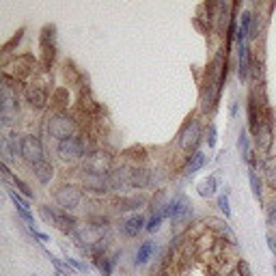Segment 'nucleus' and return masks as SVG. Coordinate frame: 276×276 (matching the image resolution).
<instances>
[{
  "mask_svg": "<svg viewBox=\"0 0 276 276\" xmlns=\"http://www.w3.org/2000/svg\"><path fill=\"white\" fill-rule=\"evenodd\" d=\"M250 69H253V65H250V48L248 43H242L240 45V69H238L240 80H246Z\"/></svg>",
  "mask_w": 276,
  "mask_h": 276,
  "instance_id": "4468645a",
  "label": "nucleus"
},
{
  "mask_svg": "<svg viewBox=\"0 0 276 276\" xmlns=\"http://www.w3.org/2000/svg\"><path fill=\"white\" fill-rule=\"evenodd\" d=\"M267 222L276 226V205H270V207H267Z\"/></svg>",
  "mask_w": 276,
  "mask_h": 276,
  "instance_id": "72a5a7b5",
  "label": "nucleus"
},
{
  "mask_svg": "<svg viewBox=\"0 0 276 276\" xmlns=\"http://www.w3.org/2000/svg\"><path fill=\"white\" fill-rule=\"evenodd\" d=\"M127 179L132 186H138V188H145L149 183V173L145 168H134L132 173H127Z\"/></svg>",
  "mask_w": 276,
  "mask_h": 276,
  "instance_id": "6ab92c4d",
  "label": "nucleus"
},
{
  "mask_svg": "<svg viewBox=\"0 0 276 276\" xmlns=\"http://www.w3.org/2000/svg\"><path fill=\"white\" fill-rule=\"evenodd\" d=\"M162 220H164V216H162V214H153V216H151V220L147 222V231H149V233H156V231L160 229Z\"/></svg>",
  "mask_w": 276,
  "mask_h": 276,
  "instance_id": "c85d7f7f",
  "label": "nucleus"
},
{
  "mask_svg": "<svg viewBox=\"0 0 276 276\" xmlns=\"http://www.w3.org/2000/svg\"><path fill=\"white\" fill-rule=\"evenodd\" d=\"M48 132L56 141H65V138L76 136V123L67 112H54V115L48 119Z\"/></svg>",
  "mask_w": 276,
  "mask_h": 276,
  "instance_id": "f257e3e1",
  "label": "nucleus"
},
{
  "mask_svg": "<svg viewBox=\"0 0 276 276\" xmlns=\"http://www.w3.org/2000/svg\"><path fill=\"white\" fill-rule=\"evenodd\" d=\"M11 181L15 183V188H18V190H20V192L24 194V197H28V199H32V190H30V186H28L26 181H22V179H20V177H18V175H13V177H11Z\"/></svg>",
  "mask_w": 276,
  "mask_h": 276,
  "instance_id": "393cba45",
  "label": "nucleus"
},
{
  "mask_svg": "<svg viewBox=\"0 0 276 276\" xmlns=\"http://www.w3.org/2000/svg\"><path fill=\"white\" fill-rule=\"evenodd\" d=\"M143 229H147V226H145V218H143L141 214L129 216L127 220L121 224V233H123L125 238H136V235L141 233Z\"/></svg>",
  "mask_w": 276,
  "mask_h": 276,
  "instance_id": "6e6552de",
  "label": "nucleus"
},
{
  "mask_svg": "<svg viewBox=\"0 0 276 276\" xmlns=\"http://www.w3.org/2000/svg\"><path fill=\"white\" fill-rule=\"evenodd\" d=\"M141 205H145V199H141V197H132V199L119 201V209H136Z\"/></svg>",
  "mask_w": 276,
  "mask_h": 276,
  "instance_id": "5701e85b",
  "label": "nucleus"
},
{
  "mask_svg": "<svg viewBox=\"0 0 276 276\" xmlns=\"http://www.w3.org/2000/svg\"><path fill=\"white\" fill-rule=\"evenodd\" d=\"M248 179H250V188H253L255 199L261 201V197H263V183H261V177H259L257 168H250L248 170Z\"/></svg>",
  "mask_w": 276,
  "mask_h": 276,
  "instance_id": "aec40b11",
  "label": "nucleus"
},
{
  "mask_svg": "<svg viewBox=\"0 0 276 276\" xmlns=\"http://www.w3.org/2000/svg\"><path fill=\"white\" fill-rule=\"evenodd\" d=\"M156 253V242H151V240H147V242H143L141 246H138V250H136V259H134V263L136 265H145L151 259V255Z\"/></svg>",
  "mask_w": 276,
  "mask_h": 276,
  "instance_id": "2eb2a0df",
  "label": "nucleus"
},
{
  "mask_svg": "<svg viewBox=\"0 0 276 276\" xmlns=\"http://www.w3.org/2000/svg\"><path fill=\"white\" fill-rule=\"evenodd\" d=\"M117 259H119V253H115L112 257H95V265L100 267V272L102 276H110L112 270H115V265H117Z\"/></svg>",
  "mask_w": 276,
  "mask_h": 276,
  "instance_id": "dca6fc26",
  "label": "nucleus"
},
{
  "mask_svg": "<svg viewBox=\"0 0 276 276\" xmlns=\"http://www.w3.org/2000/svg\"><path fill=\"white\" fill-rule=\"evenodd\" d=\"M39 214H41V218L48 222V224H54V220H56V214L59 212H54L52 207H48V205H43V207H39Z\"/></svg>",
  "mask_w": 276,
  "mask_h": 276,
  "instance_id": "cd10ccee",
  "label": "nucleus"
},
{
  "mask_svg": "<svg viewBox=\"0 0 276 276\" xmlns=\"http://www.w3.org/2000/svg\"><path fill=\"white\" fill-rule=\"evenodd\" d=\"M67 263L74 267V270H78V272H88V265L86 263H80L78 259H74V257H67Z\"/></svg>",
  "mask_w": 276,
  "mask_h": 276,
  "instance_id": "2f4dec72",
  "label": "nucleus"
},
{
  "mask_svg": "<svg viewBox=\"0 0 276 276\" xmlns=\"http://www.w3.org/2000/svg\"><path fill=\"white\" fill-rule=\"evenodd\" d=\"M84 190H91V192H97V194H104L112 190V183H110V177L104 175L102 170H86L84 175Z\"/></svg>",
  "mask_w": 276,
  "mask_h": 276,
  "instance_id": "0eeeda50",
  "label": "nucleus"
},
{
  "mask_svg": "<svg viewBox=\"0 0 276 276\" xmlns=\"http://www.w3.org/2000/svg\"><path fill=\"white\" fill-rule=\"evenodd\" d=\"M28 233H30L35 240L41 242V244H45V242H50V235H48V233H41V231H37V229H28Z\"/></svg>",
  "mask_w": 276,
  "mask_h": 276,
  "instance_id": "473e14b6",
  "label": "nucleus"
},
{
  "mask_svg": "<svg viewBox=\"0 0 276 276\" xmlns=\"http://www.w3.org/2000/svg\"><path fill=\"white\" fill-rule=\"evenodd\" d=\"M207 164V156L203 151H194L192 156H190V160H188V164H186V168H183V175L186 177H192L197 170H201L203 166Z\"/></svg>",
  "mask_w": 276,
  "mask_h": 276,
  "instance_id": "f8f14e48",
  "label": "nucleus"
},
{
  "mask_svg": "<svg viewBox=\"0 0 276 276\" xmlns=\"http://www.w3.org/2000/svg\"><path fill=\"white\" fill-rule=\"evenodd\" d=\"M274 274H276V263H274Z\"/></svg>",
  "mask_w": 276,
  "mask_h": 276,
  "instance_id": "f704fd0d",
  "label": "nucleus"
},
{
  "mask_svg": "<svg viewBox=\"0 0 276 276\" xmlns=\"http://www.w3.org/2000/svg\"><path fill=\"white\" fill-rule=\"evenodd\" d=\"M54 226L56 229H61L63 233H76V220L69 214H56Z\"/></svg>",
  "mask_w": 276,
  "mask_h": 276,
  "instance_id": "a211bd4d",
  "label": "nucleus"
},
{
  "mask_svg": "<svg viewBox=\"0 0 276 276\" xmlns=\"http://www.w3.org/2000/svg\"><path fill=\"white\" fill-rule=\"evenodd\" d=\"M255 143H257V147L261 151H267L272 147V123L259 125L257 134H255Z\"/></svg>",
  "mask_w": 276,
  "mask_h": 276,
  "instance_id": "9b49d317",
  "label": "nucleus"
},
{
  "mask_svg": "<svg viewBox=\"0 0 276 276\" xmlns=\"http://www.w3.org/2000/svg\"><path fill=\"white\" fill-rule=\"evenodd\" d=\"M26 97H28V102L32 104V106H37V108H43L45 104H48V91L41 86V84H32L26 88Z\"/></svg>",
  "mask_w": 276,
  "mask_h": 276,
  "instance_id": "9d476101",
  "label": "nucleus"
},
{
  "mask_svg": "<svg viewBox=\"0 0 276 276\" xmlns=\"http://www.w3.org/2000/svg\"><path fill=\"white\" fill-rule=\"evenodd\" d=\"M265 179L270 183V188L276 190V166H272V164L265 166Z\"/></svg>",
  "mask_w": 276,
  "mask_h": 276,
  "instance_id": "c756f323",
  "label": "nucleus"
},
{
  "mask_svg": "<svg viewBox=\"0 0 276 276\" xmlns=\"http://www.w3.org/2000/svg\"><path fill=\"white\" fill-rule=\"evenodd\" d=\"M218 209L224 214V218H231V207H229V194H220L218 197Z\"/></svg>",
  "mask_w": 276,
  "mask_h": 276,
  "instance_id": "a878e982",
  "label": "nucleus"
},
{
  "mask_svg": "<svg viewBox=\"0 0 276 276\" xmlns=\"http://www.w3.org/2000/svg\"><path fill=\"white\" fill-rule=\"evenodd\" d=\"M199 143H201V125L197 119H190L179 134V147L181 151H194L199 147Z\"/></svg>",
  "mask_w": 276,
  "mask_h": 276,
  "instance_id": "39448f33",
  "label": "nucleus"
},
{
  "mask_svg": "<svg viewBox=\"0 0 276 276\" xmlns=\"http://www.w3.org/2000/svg\"><path fill=\"white\" fill-rule=\"evenodd\" d=\"M212 224H216L218 229H220V231L226 235V240H229V242H233V244H235V242H238V238H235V233L229 229V224H226L224 220H212Z\"/></svg>",
  "mask_w": 276,
  "mask_h": 276,
  "instance_id": "bb28decb",
  "label": "nucleus"
},
{
  "mask_svg": "<svg viewBox=\"0 0 276 276\" xmlns=\"http://www.w3.org/2000/svg\"><path fill=\"white\" fill-rule=\"evenodd\" d=\"M35 276H37V274H35Z\"/></svg>",
  "mask_w": 276,
  "mask_h": 276,
  "instance_id": "c9c22d12",
  "label": "nucleus"
},
{
  "mask_svg": "<svg viewBox=\"0 0 276 276\" xmlns=\"http://www.w3.org/2000/svg\"><path fill=\"white\" fill-rule=\"evenodd\" d=\"M238 149L242 153V158L248 162L250 160V138H248V132L244 127L240 129V136H238Z\"/></svg>",
  "mask_w": 276,
  "mask_h": 276,
  "instance_id": "412c9836",
  "label": "nucleus"
},
{
  "mask_svg": "<svg viewBox=\"0 0 276 276\" xmlns=\"http://www.w3.org/2000/svg\"><path fill=\"white\" fill-rule=\"evenodd\" d=\"M238 274L240 276H253V270H250L248 261H244V259H240L238 261Z\"/></svg>",
  "mask_w": 276,
  "mask_h": 276,
  "instance_id": "7c9ffc66",
  "label": "nucleus"
},
{
  "mask_svg": "<svg viewBox=\"0 0 276 276\" xmlns=\"http://www.w3.org/2000/svg\"><path fill=\"white\" fill-rule=\"evenodd\" d=\"M250 24H253V13L250 11H242V20H240V26H238V43H246V39L250 37Z\"/></svg>",
  "mask_w": 276,
  "mask_h": 276,
  "instance_id": "ddd939ff",
  "label": "nucleus"
},
{
  "mask_svg": "<svg viewBox=\"0 0 276 276\" xmlns=\"http://www.w3.org/2000/svg\"><path fill=\"white\" fill-rule=\"evenodd\" d=\"M84 151H86V145L80 136H71V138H65V141H59V147H56V153H59L61 160H65V162L82 160Z\"/></svg>",
  "mask_w": 276,
  "mask_h": 276,
  "instance_id": "f03ea898",
  "label": "nucleus"
},
{
  "mask_svg": "<svg viewBox=\"0 0 276 276\" xmlns=\"http://www.w3.org/2000/svg\"><path fill=\"white\" fill-rule=\"evenodd\" d=\"M257 102H255V97H250L248 100V123H250V129L257 134V129H259V125H257Z\"/></svg>",
  "mask_w": 276,
  "mask_h": 276,
  "instance_id": "4be33fe9",
  "label": "nucleus"
},
{
  "mask_svg": "<svg viewBox=\"0 0 276 276\" xmlns=\"http://www.w3.org/2000/svg\"><path fill=\"white\" fill-rule=\"evenodd\" d=\"M197 190L201 197H214L216 190H218V177L216 175H209L207 179H203L199 186H197Z\"/></svg>",
  "mask_w": 276,
  "mask_h": 276,
  "instance_id": "f3484780",
  "label": "nucleus"
},
{
  "mask_svg": "<svg viewBox=\"0 0 276 276\" xmlns=\"http://www.w3.org/2000/svg\"><path fill=\"white\" fill-rule=\"evenodd\" d=\"M20 158H24L30 164L35 162H41L43 160V145L37 136H22V151H20Z\"/></svg>",
  "mask_w": 276,
  "mask_h": 276,
  "instance_id": "423d86ee",
  "label": "nucleus"
},
{
  "mask_svg": "<svg viewBox=\"0 0 276 276\" xmlns=\"http://www.w3.org/2000/svg\"><path fill=\"white\" fill-rule=\"evenodd\" d=\"M205 141H207V147H209V149L216 147V143H218V129H216V123H209V125H207Z\"/></svg>",
  "mask_w": 276,
  "mask_h": 276,
  "instance_id": "b1692460",
  "label": "nucleus"
},
{
  "mask_svg": "<svg viewBox=\"0 0 276 276\" xmlns=\"http://www.w3.org/2000/svg\"><path fill=\"white\" fill-rule=\"evenodd\" d=\"M54 201L61 209L69 212V209H76L80 203H82V190H80L78 186H61V188L54 192Z\"/></svg>",
  "mask_w": 276,
  "mask_h": 276,
  "instance_id": "7ed1b4c3",
  "label": "nucleus"
},
{
  "mask_svg": "<svg viewBox=\"0 0 276 276\" xmlns=\"http://www.w3.org/2000/svg\"><path fill=\"white\" fill-rule=\"evenodd\" d=\"M32 175L37 177V181L41 186H48L52 181V177H54V166L50 164V162H45V160L35 162V164H32Z\"/></svg>",
  "mask_w": 276,
  "mask_h": 276,
  "instance_id": "1a4fd4ad",
  "label": "nucleus"
},
{
  "mask_svg": "<svg viewBox=\"0 0 276 276\" xmlns=\"http://www.w3.org/2000/svg\"><path fill=\"white\" fill-rule=\"evenodd\" d=\"M173 205H175V212H173V229L175 231H179L183 229L186 224L190 222V218H192V203L188 197H183V194H179V197H175L173 199Z\"/></svg>",
  "mask_w": 276,
  "mask_h": 276,
  "instance_id": "20e7f679",
  "label": "nucleus"
}]
</instances>
